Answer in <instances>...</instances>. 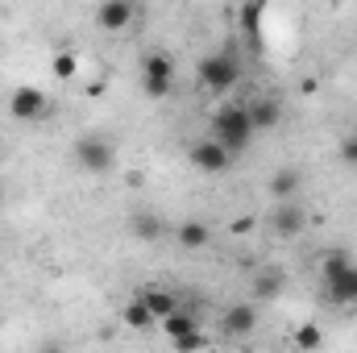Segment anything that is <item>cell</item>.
<instances>
[{"mask_svg": "<svg viewBox=\"0 0 357 353\" xmlns=\"http://www.w3.org/2000/svg\"><path fill=\"white\" fill-rule=\"evenodd\" d=\"M324 283H328V299L337 303H357V266L341 254H333L324 262Z\"/></svg>", "mask_w": 357, "mask_h": 353, "instance_id": "obj_2", "label": "cell"}, {"mask_svg": "<svg viewBox=\"0 0 357 353\" xmlns=\"http://www.w3.org/2000/svg\"><path fill=\"white\" fill-rule=\"evenodd\" d=\"M8 108H13V117H21V121H38V117H46V96L38 88H13L8 96Z\"/></svg>", "mask_w": 357, "mask_h": 353, "instance_id": "obj_9", "label": "cell"}, {"mask_svg": "<svg viewBox=\"0 0 357 353\" xmlns=\"http://www.w3.org/2000/svg\"><path fill=\"white\" fill-rule=\"evenodd\" d=\"M229 163H233V154H229L220 142H212V137H204V142L191 146V167L204 171V175H225Z\"/></svg>", "mask_w": 357, "mask_h": 353, "instance_id": "obj_6", "label": "cell"}, {"mask_svg": "<svg viewBox=\"0 0 357 353\" xmlns=\"http://www.w3.org/2000/svg\"><path fill=\"white\" fill-rule=\"evenodd\" d=\"M266 225H270V233H278L282 241H291V237H299V233H303L307 216H303V208H299L295 200H274Z\"/></svg>", "mask_w": 357, "mask_h": 353, "instance_id": "obj_5", "label": "cell"}, {"mask_svg": "<svg viewBox=\"0 0 357 353\" xmlns=\"http://www.w3.org/2000/svg\"><path fill=\"white\" fill-rule=\"evenodd\" d=\"M75 163H79L88 175H108V171L116 167V150H112V142H104V137H79Z\"/></svg>", "mask_w": 357, "mask_h": 353, "instance_id": "obj_4", "label": "cell"}, {"mask_svg": "<svg viewBox=\"0 0 357 353\" xmlns=\"http://www.w3.org/2000/svg\"><path fill=\"white\" fill-rule=\"evenodd\" d=\"M295 191H299V171L295 167H282V171L270 175V195L274 200H295Z\"/></svg>", "mask_w": 357, "mask_h": 353, "instance_id": "obj_14", "label": "cell"}, {"mask_svg": "<svg viewBox=\"0 0 357 353\" xmlns=\"http://www.w3.org/2000/svg\"><path fill=\"white\" fill-rule=\"evenodd\" d=\"M75 67H79V59H75V54H54V75H59V80H71V75H75Z\"/></svg>", "mask_w": 357, "mask_h": 353, "instance_id": "obj_19", "label": "cell"}, {"mask_svg": "<svg viewBox=\"0 0 357 353\" xmlns=\"http://www.w3.org/2000/svg\"><path fill=\"white\" fill-rule=\"evenodd\" d=\"M241 80V67H237V59H233V50H220V54H208L204 63H199V84L212 91H229L233 84Z\"/></svg>", "mask_w": 357, "mask_h": 353, "instance_id": "obj_3", "label": "cell"}, {"mask_svg": "<svg viewBox=\"0 0 357 353\" xmlns=\"http://www.w3.org/2000/svg\"><path fill=\"white\" fill-rule=\"evenodd\" d=\"M133 237H142V241H158V237H162V220H158L154 212H137V216H133Z\"/></svg>", "mask_w": 357, "mask_h": 353, "instance_id": "obj_15", "label": "cell"}, {"mask_svg": "<svg viewBox=\"0 0 357 353\" xmlns=\"http://www.w3.org/2000/svg\"><path fill=\"white\" fill-rule=\"evenodd\" d=\"M137 299H142V303L150 308V316H162V320H167V316H175V312H178L175 295H171V291H158V287H150V291H142Z\"/></svg>", "mask_w": 357, "mask_h": 353, "instance_id": "obj_13", "label": "cell"}, {"mask_svg": "<svg viewBox=\"0 0 357 353\" xmlns=\"http://www.w3.org/2000/svg\"><path fill=\"white\" fill-rule=\"evenodd\" d=\"M295 345H299V350H316V345H320V329H316V324H303V329L295 333Z\"/></svg>", "mask_w": 357, "mask_h": 353, "instance_id": "obj_20", "label": "cell"}, {"mask_svg": "<svg viewBox=\"0 0 357 353\" xmlns=\"http://www.w3.org/2000/svg\"><path fill=\"white\" fill-rule=\"evenodd\" d=\"M0 200H4V187H0Z\"/></svg>", "mask_w": 357, "mask_h": 353, "instance_id": "obj_24", "label": "cell"}, {"mask_svg": "<svg viewBox=\"0 0 357 353\" xmlns=\"http://www.w3.org/2000/svg\"><path fill=\"white\" fill-rule=\"evenodd\" d=\"M245 108H250L254 133H258V129H274V125H278V117H282V108H278V100H274V96H262V100H250Z\"/></svg>", "mask_w": 357, "mask_h": 353, "instance_id": "obj_11", "label": "cell"}, {"mask_svg": "<svg viewBox=\"0 0 357 353\" xmlns=\"http://www.w3.org/2000/svg\"><path fill=\"white\" fill-rule=\"evenodd\" d=\"M133 17H137V8H133L129 0H108V4H100V8H96V21H100V29H108V33L125 29Z\"/></svg>", "mask_w": 357, "mask_h": 353, "instance_id": "obj_10", "label": "cell"}, {"mask_svg": "<svg viewBox=\"0 0 357 353\" xmlns=\"http://www.w3.org/2000/svg\"><path fill=\"white\" fill-rule=\"evenodd\" d=\"M142 80H150V84H175V63L167 54H146L142 59Z\"/></svg>", "mask_w": 357, "mask_h": 353, "instance_id": "obj_12", "label": "cell"}, {"mask_svg": "<svg viewBox=\"0 0 357 353\" xmlns=\"http://www.w3.org/2000/svg\"><path fill=\"white\" fill-rule=\"evenodd\" d=\"M254 324H258V308L245 303V299L225 308V316H220V333L225 337H245V333H254Z\"/></svg>", "mask_w": 357, "mask_h": 353, "instance_id": "obj_8", "label": "cell"}, {"mask_svg": "<svg viewBox=\"0 0 357 353\" xmlns=\"http://www.w3.org/2000/svg\"><path fill=\"white\" fill-rule=\"evenodd\" d=\"M278 291H282V274L278 270H266V274L254 278V299H274Z\"/></svg>", "mask_w": 357, "mask_h": 353, "instance_id": "obj_17", "label": "cell"}, {"mask_svg": "<svg viewBox=\"0 0 357 353\" xmlns=\"http://www.w3.org/2000/svg\"><path fill=\"white\" fill-rule=\"evenodd\" d=\"M341 158H345V167L357 171V133H349V137L341 142Z\"/></svg>", "mask_w": 357, "mask_h": 353, "instance_id": "obj_21", "label": "cell"}, {"mask_svg": "<svg viewBox=\"0 0 357 353\" xmlns=\"http://www.w3.org/2000/svg\"><path fill=\"white\" fill-rule=\"evenodd\" d=\"M250 137H254V121H250V108L245 104L216 108V117H212V142H220L229 154H237V150L250 146Z\"/></svg>", "mask_w": 357, "mask_h": 353, "instance_id": "obj_1", "label": "cell"}, {"mask_svg": "<svg viewBox=\"0 0 357 353\" xmlns=\"http://www.w3.org/2000/svg\"><path fill=\"white\" fill-rule=\"evenodd\" d=\"M42 353H63V350H59V345H50V350H42Z\"/></svg>", "mask_w": 357, "mask_h": 353, "instance_id": "obj_22", "label": "cell"}, {"mask_svg": "<svg viewBox=\"0 0 357 353\" xmlns=\"http://www.w3.org/2000/svg\"><path fill=\"white\" fill-rule=\"evenodd\" d=\"M162 324H167V337H171V345H175L178 353H199V350H204V333L195 329V320H191V316L175 312V316H167Z\"/></svg>", "mask_w": 357, "mask_h": 353, "instance_id": "obj_7", "label": "cell"}, {"mask_svg": "<svg viewBox=\"0 0 357 353\" xmlns=\"http://www.w3.org/2000/svg\"><path fill=\"white\" fill-rule=\"evenodd\" d=\"M125 324H129V329H150L154 316H150V308H146L142 299H133V303L125 308Z\"/></svg>", "mask_w": 357, "mask_h": 353, "instance_id": "obj_18", "label": "cell"}, {"mask_svg": "<svg viewBox=\"0 0 357 353\" xmlns=\"http://www.w3.org/2000/svg\"><path fill=\"white\" fill-rule=\"evenodd\" d=\"M208 225H199V220H187V225H178V246H187V250H199V246H208Z\"/></svg>", "mask_w": 357, "mask_h": 353, "instance_id": "obj_16", "label": "cell"}, {"mask_svg": "<svg viewBox=\"0 0 357 353\" xmlns=\"http://www.w3.org/2000/svg\"><path fill=\"white\" fill-rule=\"evenodd\" d=\"M0 163H4V150H0Z\"/></svg>", "mask_w": 357, "mask_h": 353, "instance_id": "obj_23", "label": "cell"}]
</instances>
